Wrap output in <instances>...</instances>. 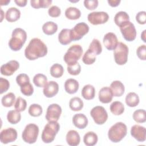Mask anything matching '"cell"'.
<instances>
[{"instance_id":"cell-39","label":"cell","mask_w":146,"mask_h":146,"mask_svg":"<svg viewBox=\"0 0 146 146\" xmlns=\"http://www.w3.org/2000/svg\"><path fill=\"white\" fill-rule=\"evenodd\" d=\"M51 0H31L30 5L34 9L47 8L51 4Z\"/></svg>"},{"instance_id":"cell-52","label":"cell","mask_w":146,"mask_h":146,"mask_svg":"<svg viewBox=\"0 0 146 146\" xmlns=\"http://www.w3.org/2000/svg\"><path fill=\"white\" fill-rule=\"evenodd\" d=\"M14 2L19 7H25L26 6L27 1V0H15Z\"/></svg>"},{"instance_id":"cell-5","label":"cell","mask_w":146,"mask_h":146,"mask_svg":"<svg viewBox=\"0 0 146 146\" xmlns=\"http://www.w3.org/2000/svg\"><path fill=\"white\" fill-rule=\"evenodd\" d=\"M82 47L79 44L72 45L65 53L63 59L67 65L77 62L83 54Z\"/></svg>"},{"instance_id":"cell-43","label":"cell","mask_w":146,"mask_h":146,"mask_svg":"<svg viewBox=\"0 0 146 146\" xmlns=\"http://www.w3.org/2000/svg\"><path fill=\"white\" fill-rule=\"evenodd\" d=\"M67 71L71 75H78L80 73L81 66L77 62L75 63L67 65Z\"/></svg>"},{"instance_id":"cell-27","label":"cell","mask_w":146,"mask_h":146,"mask_svg":"<svg viewBox=\"0 0 146 146\" xmlns=\"http://www.w3.org/2000/svg\"><path fill=\"white\" fill-rule=\"evenodd\" d=\"M126 104L130 107H135L137 106L140 102L139 97L137 94L133 92L128 93L125 99Z\"/></svg>"},{"instance_id":"cell-33","label":"cell","mask_w":146,"mask_h":146,"mask_svg":"<svg viewBox=\"0 0 146 146\" xmlns=\"http://www.w3.org/2000/svg\"><path fill=\"white\" fill-rule=\"evenodd\" d=\"M7 121L12 124H16L19 123L21 119L20 112L17 110H10L7 114Z\"/></svg>"},{"instance_id":"cell-15","label":"cell","mask_w":146,"mask_h":146,"mask_svg":"<svg viewBox=\"0 0 146 146\" xmlns=\"http://www.w3.org/2000/svg\"><path fill=\"white\" fill-rule=\"evenodd\" d=\"M131 135L139 142H144L146 139V129L143 126L135 124L131 128Z\"/></svg>"},{"instance_id":"cell-54","label":"cell","mask_w":146,"mask_h":146,"mask_svg":"<svg viewBox=\"0 0 146 146\" xmlns=\"http://www.w3.org/2000/svg\"><path fill=\"white\" fill-rule=\"evenodd\" d=\"M10 2V1L8 0V1H1V5L3 6V5H7V4L9 3Z\"/></svg>"},{"instance_id":"cell-51","label":"cell","mask_w":146,"mask_h":146,"mask_svg":"<svg viewBox=\"0 0 146 146\" xmlns=\"http://www.w3.org/2000/svg\"><path fill=\"white\" fill-rule=\"evenodd\" d=\"M121 1L120 0H108L107 2L111 7H117L119 5Z\"/></svg>"},{"instance_id":"cell-3","label":"cell","mask_w":146,"mask_h":146,"mask_svg":"<svg viewBox=\"0 0 146 146\" xmlns=\"http://www.w3.org/2000/svg\"><path fill=\"white\" fill-rule=\"evenodd\" d=\"M127 127L123 122H117L109 129L108 139L113 143L120 142L127 135Z\"/></svg>"},{"instance_id":"cell-45","label":"cell","mask_w":146,"mask_h":146,"mask_svg":"<svg viewBox=\"0 0 146 146\" xmlns=\"http://www.w3.org/2000/svg\"><path fill=\"white\" fill-rule=\"evenodd\" d=\"M20 87H21V93L25 96H31L34 92V88L32 84L30 82Z\"/></svg>"},{"instance_id":"cell-48","label":"cell","mask_w":146,"mask_h":146,"mask_svg":"<svg viewBox=\"0 0 146 146\" xmlns=\"http://www.w3.org/2000/svg\"><path fill=\"white\" fill-rule=\"evenodd\" d=\"M136 54L140 60H146V46L145 44H142L137 48Z\"/></svg>"},{"instance_id":"cell-29","label":"cell","mask_w":146,"mask_h":146,"mask_svg":"<svg viewBox=\"0 0 146 146\" xmlns=\"http://www.w3.org/2000/svg\"><path fill=\"white\" fill-rule=\"evenodd\" d=\"M65 16L70 20L78 19L81 16V12L79 9L75 7H69L65 11Z\"/></svg>"},{"instance_id":"cell-34","label":"cell","mask_w":146,"mask_h":146,"mask_svg":"<svg viewBox=\"0 0 146 146\" xmlns=\"http://www.w3.org/2000/svg\"><path fill=\"white\" fill-rule=\"evenodd\" d=\"M50 72L52 77L59 78L63 75L64 73V68L61 64L55 63L50 67Z\"/></svg>"},{"instance_id":"cell-6","label":"cell","mask_w":146,"mask_h":146,"mask_svg":"<svg viewBox=\"0 0 146 146\" xmlns=\"http://www.w3.org/2000/svg\"><path fill=\"white\" fill-rule=\"evenodd\" d=\"M39 127L34 123H30L25 127L22 133L23 140L29 144L35 143L37 140L39 134Z\"/></svg>"},{"instance_id":"cell-8","label":"cell","mask_w":146,"mask_h":146,"mask_svg":"<svg viewBox=\"0 0 146 146\" xmlns=\"http://www.w3.org/2000/svg\"><path fill=\"white\" fill-rule=\"evenodd\" d=\"M90 115L94 122L98 125H102L106 123L108 119V113L105 108L100 106H97L90 111Z\"/></svg>"},{"instance_id":"cell-7","label":"cell","mask_w":146,"mask_h":146,"mask_svg":"<svg viewBox=\"0 0 146 146\" xmlns=\"http://www.w3.org/2000/svg\"><path fill=\"white\" fill-rule=\"evenodd\" d=\"M128 47L123 42H119L114 50V60L118 65H124L128 60Z\"/></svg>"},{"instance_id":"cell-2","label":"cell","mask_w":146,"mask_h":146,"mask_svg":"<svg viewBox=\"0 0 146 146\" xmlns=\"http://www.w3.org/2000/svg\"><path fill=\"white\" fill-rule=\"evenodd\" d=\"M26 39V32L21 28H16L12 32L11 38L9 41V46L13 51H19L25 43Z\"/></svg>"},{"instance_id":"cell-53","label":"cell","mask_w":146,"mask_h":146,"mask_svg":"<svg viewBox=\"0 0 146 146\" xmlns=\"http://www.w3.org/2000/svg\"><path fill=\"white\" fill-rule=\"evenodd\" d=\"M145 32H146V30H144L143 31V33H141V39L143 40V41L144 43L146 42V40H145Z\"/></svg>"},{"instance_id":"cell-32","label":"cell","mask_w":146,"mask_h":146,"mask_svg":"<svg viewBox=\"0 0 146 146\" xmlns=\"http://www.w3.org/2000/svg\"><path fill=\"white\" fill-rule=\"evenodd\" d=\"M83 102L79 97L72 98L69 102V107L74 111H80L83 107Z\"/></svg>"},{"instance_id":"cell-35","label":"cell","mask_w":146,"mask_h":146,"mask_svg":"<svg viewBox=\"0 0 146 146\" xmlns=\"http://www.w3.org/2000/svg\"><path fill=\"white\" fill-rule=\"evenodd\" d=\"M33 81L35 86L38 87H44L48 82L46 76L42 74H36L34 76Z\"/></svg>"},{"instance_id":"cell-38","label":"cell","mask_w":146,"mask_h":146,"mask_svg":"<svg viewBox=\"0 0 146 146\" xmlns=\"http://www.w3.org/2000/svg\"><path fill=\"white\" fill-rule=\"evenodd\" d=\"M132 117L136 122L143 123L146 121V112L143 109L137 110L134 111Z\"/></svg>"},{"instance_id":"cell-37","label":"cell","mask_w":146,"mask_h":146,"mask_svg":"<svg viewBox=\"0 0 146 146\" xmlns=\"http://www.w3.org/2000/svg\"><path fill=\"white\" fill-rule=\"evenodd\" d=\"M88 50H90L96 55H99L102 52L101 43L98 39L94 38L90 44Z\"/></svg>"},{"instance_id":"cell-49","label":"cell","mask_w":146,"mask_h":146,"mask_svg":"<svg viewBox=\"0 0 146 146\" xmlns=\"http://www.w3.org/2000/svg\"><path fill=\"white\" fill-rule=\"evenodd\" d=\"M48 14L51 17H58L61 14V10L58 6H52L49 8L48 10Z\"/></svg>"},{"instance_id":"cell-30","label":"cell","mask_w":146,"mask_h":146,"mask_svg":"<svg viewBox=\"0 0 146 146\" xmlns=\"http://www.w3.org/2000/svg\"><path fill=\"white\" fill-rule=\"evenodd\" d=\"M128 21H129V17L128 14L125 11H119L115 15L114 22L115 24L119 27Z\"/></svg>"},{"instance_id":"cell-19","label":"cell","mask_w":146,"mask_h":146,"mask_svg":"<svg viewBox=\"0 0 146 146\" xmlns=\"http://www.w3.org/2000/svg\"><path fill=\"white\" fill-rule=\"evenodd\" d=\"M72 120L74 125L79 129H84L88 125V119L86 116L82 113L74 115Z\"/></svg>"},{"instance_id":"cell-1","label":"cell","mask_w":146,"mask_h":146,"mask_svg":"<svg viewBox=\"0 0 146 146\" xmlns=\"http://www.w3.org/2000/svg\"><path fill=\"white\" fill-rule=\"evenodd\" d=\"M46 44L40 39H32L25 50V57L30 60H34L39 58L45 56L47 54Z\"/></svg>"},{"instance_id":"cell-25","label":"cell","mask_w":146,"mask_h":146,"mask_svg":"<svg viewBox=\"0 0 146 146\" xmlns=\"http://www.w3.org/2000/svg\"><path fill=\"white\" fill-rule=\"evenodd\" d=\"M81 94L84 99L92 100L95 96V89L92 85H85L82 90Z\"/></svg>"},{"instance_id":"cell-36","label":"cell","mask_w":146,"mask_h":146,"mask_svg":"<svg viewBox=\"0 0 146 146\" xmlns=\"http://www.w3.org/2000/svg\"><path fill=\"white\" fill-rule=\"evenodd\" d=\"M15 101V96L13 92H9L2 98L1 103L3 107H10Z\"/></svg>"},{"instance_id":"cell-23","label":"cell","mask_w":146,"mask_h":146,"mask_svg":"<svg viewBox=\"0 0 146 146\" xmlns=\"http://www.w3.org/2000/svg\"><path fill=\"white\" fill-rule=\"evenodd\" d=\"M20 10L14 7L8 9L5 14V18L9 22H14L18 21L20 18Z\"/></svg>"},{"instance_id":"cell-20","label":"cell","mask_w":146,"mask_h":146,"mask_svg":"<svg viewBox=\"0 0 146 146\" xmlns=\"http://www.w3.org/2000/svg\"><path fill=\"white\" fill-rule=\"evenodd\" d=\"M67 143L70 146H76L79 144L80 137L79 133L75 130H70L66 136Z\"/></svg>"},{"instance_id":"cell-50","label":"cell","mask_w":146,"mask_h":146,"mask_svg":"<svg viewBox=\"0 0 146 146\" xmlns=\"http://www.w3.org/2000/svg\"><path fill=\"white\" fill-rule=\"evenodd\" d=\"M136 21L139 24L144 25L146 22V12L141 11L137 13L136 15Z\"/></svg>"},{"instance_id":"cell-41","label":"cell","mask_w":146,"mask_h":146,"mask_svg":"<svg viewBox=\"0 0 146 146\" xmlns=\"http://www.w3.org/2000/svg\"><path fill=\"white\" fill-rule=\"evenodd\" d=\"M96 60V55H95L90 50H87L82 57L83 62L87 65L93 64Z\"/></svg>"},{"instance_id":"cell-21","label":"cell","mask_w":146,"mask_h":146,"mask_svg":"<svg viewBox=\"0 0 146 146\" xmlns=\"http://www.w3.org/2000/svg\"><path fill=\"white\" fill-rule=\"evenodd\" d=\"M79 82L72 78L68 79L64 83V90L69 94H75L79 89Z\"/></svg>"},{"instance_id":"cell-16","label":"cell","mask_w":146,"mask_h":146,"mask_svg":"<svg viewBox=\"0 0 146 146\" xmlns=\"http://www.w3.org/2000/svg\"><path fill=\"white\" fill-rule=\"evenodd\" d=\"M116 35L113 33H108L104 36L103 43L106 48L108 50H113L118 44Z\"/></svg>"},{"instance_id":"cell-9","label":"cell","mask_w":146,"mask_h":146,"mask_svg":"<svg viewBox=\"0 0 146 146\" xmlns=\"http://www.w3.org/2000/svg\"><path fill=\"white\" fill-rule=\"evenodd\" d=\"M120 30L125 40L132 42L136 39V30L134 25L130 21L123 23L120 27Z\"/></svg>"},{"instance_id":"cell-10","label":"cell","mask_w":146,"mask_h":146,"mask_svg":"<svg viewBox=\"0 0 146 146\" xmlns=\"http://www.w3.org/2000/svg\"><path fill=\"white\" fill-rule=\"evenodd\" d=\"M88 25L85 22H79L74 27L71 29V36L72 40L76 41L81 39L89 31Z\"/></svg>"},{"instance_id":"cell-4","label":"cell","mask_w":146,"mask_h":146,"mask_svg":"<svg viewBox=\"0 0 146 146\" xmlns=\"http://www.w3.org/2000/svg\"><path fill=\"white\" fill-rule=\"evenodd\" d=\"M60 129V125L57 121H48L44 127L42 131L41 138L44 143H50L52 142L56 134Z\"/></svg>"},{"instance_id":"cell-11","label":"cell","mask_w":146,"mask_h":146,"mask_svg":"<svg viewBox=\"0 0 146 146\" xmlns=\"http://www.w3.org/2000/svg\"><path fill=\"white\" fill-rule=\"evenodd\" d=\"M88 21L93 25H98L106 23L109 19L107 13L104 11H94L88 14Z\"/></svg>"},{"instance_id":"cell-18","label":"cell","mask_w":146,"mask_h":146,"mask_svg":"<svg viewBox=\"0 0 146 146\" xmlns=\"http://www.w3.org/2000/svg\"><path fill=\"white\" fill-rule=\"evenodd\" d=\"M113 93L108 87H104L102 88L99 92V99L102 103H110L113 98Z\"/></svg>"},{"instance_id":"cell-31","label":"cell","mask_w":146,"mask_h":146,"mask_svg":"<svg viewBox=\"0 0 146 146\" xmlns=\"http://www.w3.org/2000/svg\"><path fill=\"white\" fill-rule=\"evenodd\" d=\"M110 110L112 114L115 115H120L124 111V106L121 102L115 101L110 105Z\"/></svg>"},{"instance_id":"cell-46","label":"cell","mask_w":146,"mask_h":146,"mask_svg":"<svg viewBox=\"0 0 146 146\" xmlns=\"http://www.w3.org/2000/svg\"><path fill=\"white\" fill-rule=\"evenodd\" d=\"M10 88V83L8 80L3 78H0V94L6 92Z\"/></svg>"},{"instance_id":"cell-17","label":"cell","mask_w":146,"mask_h":146,"mask_svg":"<svg viewBox=\"0 0 146 146\" xmlns=\"http://www.w3.org/2000/svg\"><path fill=\"white\" fill-rule=\"evenodd\" d=\"M59 91V85L55 81H49L44 86L43 90L44 95L48 98L55 96Z\"/></svg>"},{"instance_id":"cell-44","label":"cell","mask_w":146,"mask_h":146,"mask_svg":"<svg viewBox=\"0 0 146 146\" xmlns=\"http://www.w3.org/2000/svg\"><path fill=\"white\" fill-rule=\"evenodd\" d=\"M17 83L20 86H24L30 82V78L26 74H20L16 77Z\"/></svg>"},{"instance_id":"cell-40","label":"cell","mask_w":146,"mask_h":146,"mask_svg":"<svg viewBox=\"0 0 146 146\" xmlns=\"http://www.w3.org/2000/svg\"><path fill=\"white\" fill-rule=\"evenodd\" d=\"M29 115L33 117H38L43 112L42 107L38 104H32L30 106L28 110Z\"/></svg>"},{"instance_id":"cell-12","label":"cell","mask_w":146,"mask_h":146,"mask_svg":"<svg viewBox=\"0 0 146 146\" xmlns=\"http://www.w3.org/2000/svg\"><path fill=\"white\" fill-rule=\"evenodd\" d=\"M61 107L56 103H53L48 106L46 113V119L48 121H57L62 113Z\"/></svg>"},{"instance_id":"cell-24","label":"cell","mask_w":146,"mask_h":146,"mask_svg":"<svg viewBox=\"0 0 146 146\" xmlns=\"http://www.w3.org/2000/svg\"><path fill=\"white\" fill-rule=\"evenodd\" d=\"M70 32L71 29H63L60 31L58 35V40L60 44L67 45L72 41Z\"/></svg>"},{"instance_id":"cell-47","label":"cell","mask_w":146,"mask_h":146,"mask_svg":"<svg viewBox=\"0 0 146 146\" xmlns=\"http://www.w3.org/2000/svg\"><path fill=\"white\" fill-rule=\"evenodd\" d=\"M84 6L89 10L95 9L99 4L98 0H85L84 1Z\"/></svg>"},{"instance_id":"cell-28","label":"cell","mask_w":146,"mask_h":146,"mask_svg":"<svg viewBox=\"0 0 146 146\" xmlns=\"http://www.w3.org/2000/svg\"><path fill=\"white\" fill-rule=\"evenodd\" d=\"M42 30L45 34L47 35H51L57 31L58 25L54 22L48 21L43 25Z\"/></svg>"},{"instance_id":"cell-42","label":"cell","mask_w":146,"mask_h":146,"mask_svg":"<svg viewBox=\"0 0 146 146\" xmlns=\"http://www.w3.org/2000/svg\"><path fill=\"white\" fill-rule=\"evenodd\" d=\"M27 107V102L26 100L21 97H18L15 100L14 104L15 110L19 112L24 111Z\"/></svg>"},{"instance_id":"cell-14","label":"cell","mask_w":146,"mask_h":146,"mask_svg":"<svg viewBox=\"0 0 146 146\" xmlns=\"http://www.w3.org/2000/svg\"><path fill=\"white\" fill-rule=\"evenodd\" d=\"M19 67V63L15 60H11L1 67V73L5 76H11Z\"/></svg>"},{"instance_id":"cell-22","label":"cell","mask_w":146,"mask_h":146,"mask_svg":"<svg viewBox=\"0 0 146 146\" xmlns=\"http://www.w3.org/2000/svg\"><path fill=\"white\" fill-rule=\"evenodd\" d=\"M110 88L112 91L113 95L115 97L122 96L125 91L124 84L119 80L113 81L110 85Z\"/></svg>"},{"instance_id":"cell-26","label":"cell","mask_w":146,"mask_h":146,"mask_svg":"<svg viewBox=\"0 0 146 146\" xmlns=\"http://www.w3.org/2000/svg\"><path fill=\"white\" fill-rule=\"evenodd\" d=\"M98 140V135L94 132L89 131L87 132L83 137V142L86 145L94 146Z\"/></svg>"},{"instance_id":"cell-13","label":"cell","mask_w":146,"mask_h":146,"mask_svg":"<svg viewBox=\"0 0 146 146\" xmlns=\"http://www.w3.org/2000/svg\"><path fill=\"white\" fill-rule=\"evenodd\" d=\"M17 130L13 128L4 129L0 133L1 142L5 144L14 142L17 139Z\"/></svg>"}]
</instances>
